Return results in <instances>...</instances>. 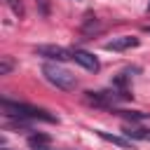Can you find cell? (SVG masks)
<instances>
[{"mask_svg": "<svg viewBox=\"0 0 150 150\" xmlns=\"http://www.w3.org/2000/svg\"><path fill=\"white\" fill-rule=\"evenodd\" d=\"M0 108L5 112V117H12V120H42V122H59L52 112H47L45 108H35V105H28V103H19V101H12L7 96L0 98Z\"/></svg>", "mask_w": 150, "mask_h": 150, "instance_id": "1", "label": "cell"}, {"mask_svg": "<svg viewBox=\"0 0 150 150\" xmlns=\"http://www.w3.org/2000/svg\"><path fill=\"white\" fill-rule=\"evenodd\" d=\"M42 75H45V80H47L49 84H54V87L61 89V91H73V89L77 87L75 75H73L70 70H66L63 66H59V63H45V66H42Z\"/></svg>", "mask_w": 150, "mask_h": 150, "instance_id": "2", "label": "cell"}, {"mask_svg": "<svg viewBox=\"0 0 150 150\" xmlns=\"http://www.w3.org/2000/svg\"><path fill=\"white\" fill-rule=\"evenodd\" d=\"M84 98H87V103H91V105L112 108L115 103L129 101L131 96H129V94H122V91H117V89H108V91H84Z\"/></svg>", "mask_w": 150, "mask_h": 150, "instance_id": "3", "label": "cell"}, {"mask_svg": "<svg viewBox=\"0 0 150 150\" xmlns=\"http://www.w3.org/2000/svg\"><path fill=\"white\" fill-rule=\"evenodd\" d=\"M35 54H38V56H45V59H49V61H56V63L73 59V49L56 47V45H40V47H35Z\"/></svg>", "mask_w": 150, "mask_h": 150, "instance_id": "4", "label": "cell"}, {"mask_svg": "<svg viewBox=\"0 0 150 150\" xmlns=\"http://www.w3.org/2000/svg\"><path fill=\"white\" fill-rule=\"evenodd\" d=\"M73 61L80 63L84 70H91V73H96V70L101 68L98 59H96L91 52H87V49H73Z\"/></svg>", "mask_w": 150, "mask_h": 150, "instance_id": "5", "label": "cell"}, {"mask_svg": "<svg viewBox=\"0 0 150 150\" xmlns=\"http://www.w3.org/2000/svg\"><path fill=\"white\" fill-rule=\"evenodd\" d=\"M141 40L134 38V35H120V38H112L105 42V49L108 52H124V49H131V47H138Z\"/></svg>", "mask_w": 150, "mask_h": 150, "instance_id": "6", "label": "cell"}, {"mask_svg": "<svg viewBox=\"0 0 150 150\" xmlns=\"http://www.w3.org/2000/svg\"><path fill=\"white\" fill-rule=\"evenodd\" d=\"M103 141H108V143H112V145H120V148H127V150H134V143H131V138H122V136H112V134H108V131H96Z\"/></svg>", "mask_w": 150, "mask_h": 150, "instance_id": "7", "label": "cell"}, {"mask_svg": "<svg viewBox=\"0 0 150 150\" xmlns=\"http://www.w3.org/2000/svg\"><path fill=\"white\" fill-rule=\"evenodd\" d=\"M49 143V136H42V134H33V136H28V145L30 148H38V150H45V145Z\"/></svg>", "mask_w": 150, "mask_h": 150, "instance_id": "8", "label": "cell"}, {"mask_svg": "<svg viewBox=\"0 0 150 150\" xmlns=\"http://www.w3.org/2000/svg\"><path fill=\"white\" fill-rule=\"evenodd\" d=\"M5 2H7V7H9V9L19 16V19H23L26 9H23V2H21V0H5Z\"/></svg>", "mask_w": 150, "mask_h": 150, "instance_id": "9", "label": "cell"}, {"mask_svg": "<svg viewBox=\"0 0 150 150\" xmlns=\"http://www.w3.org/2000/svg\"><path fill=\"white\" fill-rule=\"evenodd\" d=\"M12 68H14L12 56H2V59H0V75H9V73H12Z\"/></svg>", "mask_w": 150, "mask_h": 150, "instance_id": "10", "label": "cell"}, {"mask_svg": "<svg viewBox=\"0 0 150 150\" xmlns=\"http://www.w3.org/2000/svg\"><path fill=\"white\" fill-rule=\"evenodd\" d=\"M117 115H122V117H127V120H131V122H143V120H150V112H117Z\"/></svg>", "mask_w": 150, "mask_h": 150, "instance_id": "11", "label": "cell"}, {"mask_svg": "<svg viewBox=\"0 0 150 150\" xmlns=\"http://www.w3.org/2000/svg\"><path fill=\"white\" fill-rule=\"evenodd\" d=\"M35 7H38V12H40L42 16H49V12H52L49 0H35Z\"/></svg>", "mask_w": 150, "mask_h": 150, "instance_id": "12", "label": "cell"}, {"mask_svg": "<svg viewBox=\"0 0 150 150\" xmlns=\"http://www.w3.org/2000/svg\"><path fill=\"white\" fill-rule=\"evenodd\" d=\"M143 141H150V131H145V138Z\"/></svg>", "mask_w": 150, "mask_h": 150, "instance_id": "13", "label": "cell"}, {"mask_svg": "<svg viewBox=\"0 0 150 150\" xmlns=\"http://www.w3.org/2000/svg\"><path fill=\"white\" fill-rule=\"evenodd\" d=\"M143 30H145V33H150V26H145V28H143Z\"/></svg>", "mask_w": 150, "mask_h": 150, "instance_id": "14", "label": "cell"}, {"mask_svg": "<svg viewBox=\"0 0 150 150\" xmlns=\"http://www.w3.org/2000/svg\"><path fill=\"white\" fill-rule=\"evenodd\" d=\"M148 12H150V2H148Z\"/></svg>", "mask_w": 150, "mask_h": 150, "instance_id": "15", "label": "cell"}]
</instances>
